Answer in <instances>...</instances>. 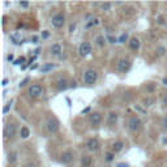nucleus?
<instances>
[{
  "instance_id": "f257e3e1",
  "label": "nucleus",
  "mask_w": 167,
  "mask_h": 167,
  "mask_svg": "<svg viewBox=\"0 0 167 167\" xmlns=\"http://www.w3.org/2000/svg\"><path fill=\"white\" fill-rule=\"evenodd\" d=\"M97 78H98V75L94 69H88L84 73V82L86 85H94L97 82Z\"/></svg>"
},
{
  "instance_id": "f03ea898",
  "label": "nucleus",
  "mask_w": 167,
  "mask_h": 167,
  "mask_svg": "<svg viewBox=\"0 0 167 167\" xmlns=\"http://www.w3.org/2000/svg\"><path fill=\"white\" fill-rule=\"evenodd\" d=\"M42 93H43V88L39 84H33L28 89V94L30 98H38V97L42 95Z\"/></svg>"
},
{
  "instance_id": "7ed1b4c3",
  "label": "nucleus",
  "mask_w": 167,
  "mask_h": 167,
  "mask_svg": "<svg viewBox=\"0 0 167 167\" xmlns=\"http://www.w3.org/2000/svg\"><path fill=\"white\" fill-rule=\"evenodd\" d=\"M64 23H65V17H64V14H63V13H56L55 16H52L51 25L54 26V28L60 29V28H63V26H64Z\"/></svg>"
},
{
  "instance_id": "20e7f679",
  "label": "nucleus",
  "mask_w": 167,
  "mask_h": 167,
  "mask_svg": "<svg viewBox=\"0 0 167 167\" xmlns=\"http://www.w3.org/2000/svg\"><path fill=\"white\" fill-rule=\"evenodd\" d=\"M141 127H142V121L140 120V117L132 116L129 120H128V128H129L130 130H133V132H137V130H140Z\"/></svg>"
},
{
  "instance_id": "39448f33",
  "label": "nucleus",
  "mask_w": 167,
  "mask_h": 167,
  "mask_svg": "<svg viewBox=\"0 0 167 167\" xmlns=\"http://www.w3.org/2000/svg\"><path fill=\"white\" fill-rule=\"evenodd\" d=\"M16 133H17V128H16V125L13 124V123H8V124L5 125V128H4L5 140H10V138H13L16 136Z\"/></svg>"
},
{
  "instance_id": "423d86ee",
  "label": "nucleus",
  "mask_w": 167,
  "mask_h": 167,
  "mask_svg": "<svg viewBox=\"0 0 167 167\" xmlns=\"http://www.w3.org/2000/svg\"><path fill=\"white\" fill-rule=\"evenodd\" d=\"M130 65H132V63H130L129 59H120L119 61H117L116 68H117V70H119L120 73H125V72L129 70Z\"/></svg>"
},
{
  "instance_id": "0eeeda50",
  "label": "nucleus",
  "mask_w": 167,
  "mask_h": 167,
  "mask_svg": "<svg viewBox=\"0 0 167 167\" xmlns=\"http://www.w3.org/2000/svg\"><path fill=\"white\" fill-rule=\"evenodd\" d=\"M78 54L82 57L90 55L91 54V44L89 43V42H82V43L80 44V47H78Z\"/></svg>"
},
{
  "instance_id": "6e6552de",
  "label": "nucleus",
  "mask_w": 167,
  "mask_h": 167,
  "mask_svg": "<svg viewBox=\"0 0 167 167\" xmlns=\"http://www.w3.org/2000/svg\"><path fill=\"white\" fill-rule=\"evenodd\" d=\"M46 127L50 133H56L57 130H59V121H57L56 119H54V117H51V119L47 120Z\"/></svg>"
},
{
  "instance_id": "1a4fd4ad",
  "label": "nucleus",
  "mask_w": 167,
  "mask_h": 167,
  "mask_svg": "<svg viewBox=\"0 0 167 167\" xmlns=\"http://www.w3.org/2000/svg\"><path fill=\"white\" fill-rule=\"evenodd\" d=\"M73 159H75V153L70 150L64 151V153L60 155V162H61L63 164H69Z\"/></svg>"
},
{
  "instance_id": "9d476101",
  "label": "nucleus",
  "mask_w": 167,
  "mask_h": 167,
  "mask_svg": "<svg viewBox=\"0 0 167 167\" xmlns=\"http://www.w3.org/2000/svg\"><path fill=\"white\" fill-rule=\"evenodd\" d=\"M86 146L90 151H97L99 149V141L97 138H89L88 142H86Z\"/></svg>"
},
{
  "instance_id": "9b49d317",
  "label": "nucleus",
  "mask_w": 167,
  "mask_h": 167,
  "mask_svg": "<svg viewBox=\"0 0 167 167\" xmlns=\"http://www.w3.org/2000/svg\"><path fill=\"white\" fill-rule=\"evenodd\" d=\"M89 120H90L91 125H98L102 123V115L99 112H94V114H90L89 116Z\"/></svg>"
},
{
  "instance_id": "f8f14e48",
  "label": "nucleus",
  "mask_w": 167,
  "mask_h": 167,
  "mask_svg": "<svg viewBox=\"0 0 167 167\" xmlns=\"http://www.w3.org/2000/svg\"><path fill=\"white\" fill-rule=\"evenodd\" d=\"M50 54H51L52 56H60V54H61V46H60L59 43L52 44L51 48H50Z\"/></svg>"
},
{
  "instance_id": "ddd939ff",
  "label": "nucleus",
  "mask_w": 167,
  "mask_h": 167,
  "mask_svg": "<svg viewBox=\"0 0 167 167\" xmlns=\"http://www.w3.org/2000/svg\"><path fill=\"white\" fill-rule=\"evenodd\" d=\"M123 148H124V142H123V141H115L111 146V150H112V153L116 154V153H119V151H121Z\"/></svg>"
},
{
  "instance_id": "4468645a",
  "label": "nucleus",
  "mask_w": 167,
  "mask_h": 167,
  "mask_svg": "<svg viewBox=\"0 0 167 167\" xmlns=\"http://www.w3.org/2000/svg\"><path fill=\"white\" fill-rule=\"evenodd\" d=\"M128 46H129L130 50H138L140 48V39L136 38V37L130 38L129 42H128Z\"/></svg>"
},
{
  "instance_id": "2eb2a0df",
  "label": "nucleus",
  "mask_w": 167,
  "mask_h": 167,
  "mask_svg": "<svg viewBox=\"0 0 167 167\" xmlns=\"http://www.w3.org/2000/svg\"><path fill=\"white\" fill-rule=\"evenodd\" d=\"M68 86L69 85H68V81L65 80V78H60V80L56 82V88H57V90H60V91L65 90Z\"/></svg>"
},
{
  "instance_id": "dca6fc26",
  "label": "nucleus",
  "mask_w": 167,
  "mask_h": 167,
  "mask_svg": "<svg viewBox=\"0 0 167 167\" xmlns=\"http://www.w3.org/2000/svg\"><path fill=\"white\" fill-rule=\"evenodd\" d=\"M55 68V64L54 63H46V64H43L41 67V72L42 73H48L50 70H52Z\"/></svg>"
},
{
  "instance_id": "f3484780",
  "label": "nucleus",
  "mask_w": 167,
  "mask_h": 167,
  "mask_svg": "<svg viewBox=\"0 0 167 167\" xmlns=\"http://www.w3.org/2000/svg\"><path fill=\"white\" fill-rule=\"evenodd\" d=\"M81 164H82V167H90L91 157L90 155H82V158H81Z\"/></svg>"
},
{
  "instance_id": "a211bd4d",
  "label": "nucleus",
  "mask_w": 167,
  "mask_h": 167,
  "mask_svg": "<svg viewBox=\"0 0 167 167\" xmlns=\"http://www.w3.org/2000/svg\"><path fill=\"white\" fill-rule=\"evenodd\" d=\"M20 136H21V138H28L29 136H30V130H29V128L28 127H22L21 128V130H20Z\"/></svg>"
},
{
  "instance_id": "6ab92c4d",
  "label": "nucleus",
  "mask_w": 167,
  "mask_h": 167,
  "mask_svg": "<svg viewBox=\"0 0 167 167\" xmlns=\"http://www.w3.org/2000/svg\"><path fill=\"white\" fill-rule=\"evenodd\" d=\"M16 161H17V153L16 151H10L9 154H8V162H9L10 164L16 163Z\"/></svg>"
},
{
  "instance_id": "aec40b11",
  "label": "nucleus",
  "mask_w": 167,
  "mask_h": 167,
  "mask_svg": "<svg viewBox=\"0 0 167 167\" xmlns=\"http://www.w3.org/2000/svg\"><path fill=\"white\" fill-rule=\"evenodd\" d=\"M108 124H115V123H116V120H117V114L116 112H110L108 114Z\"/></svg>"
},
{
  "instance_id": "412c9836",
  "label": "nucleus",
  "mask_w": 167,
  "mask_h": 167,
  "mask_svg": "<svg viewBox=\"0 0 167 167\" xmlns=\"http://www.w3.org/2000/svg\"><path fill=\"white\" fill-rule=\"evenodd\" d=\"M106 41L107 39L104 38V37H102V35H98L95 38V43H97V46H99V47H103L104 44H106Z\"/></svg>"
},
{
  "instance_id": "4be33fe9",
  "label": "nucleus",
  "mask_w": 167,
  "mask_h": 167,
  "mask_svg": "<svg viewBox=\"0 0 167 167\" xmlns=\"http://www.w3.org/2000/svg\"><path fill=\"white\" fill-rule=\"evenodd\" d=\"M115 159V153H112V151H107L106 155H104V161L106 162H112Z\"/></svg>"
},
{
  "instance_id": "5701e85b",
  "label": "nucleus",
  "mask_w": 167,
  "mask_h": 167,
  "mask_svg": "<svg viewBox=\"0 0 167 167\" xmlns=\"http://www.w3.org/2000/svg\"><path fill=\"white\" fill-rule=\"evenodd\" d=\"M12 104H13V101H9V102H8V103L5 104V107H4V108H3V114H4V115H7L8 112H9V110L12 108Z\"/></svg>"
},
{
  "instance_id": "b1692460",
  "label": "nucleus",
  "mask_w": 167,
  "mask_h": 167,
  "mask_svg": "<svg viewBox=\"0 0 167 167\" xmlns=\"http://www.w3.org/2000/svg\"><path fill=\"white\" fill-rule=\"evenodd\" d=\"M117 41H119V43H125V42L128 41V34L127 33H123L121 35L117 38Z\"/></svg>"
},
{
  "instance_id": "393cba45",
  "label": "nucleus",
  "mask_w": 167,
  "mask_h": 167,
  "mask_svg": "<svg viewBox=\"0 0 167 167\" xmlns=\"http://www.w3.org/2000/svg\"><path fill=\"white\" fill-rule=\"evenodd\" d=\"M164 52H166V48H164V47H158V48H157V55H158V56H163L164 55Z\"/></svg>"
},
{
  "instance_id": "a878e982",
  "label": "nucleus",
  "mask_w": 167,
  "mask_h": 167,
  "mask_svg": "<svg viewBox=\"0 0 167 167\" xmlns=\"http://www.w3.org/2000/svg\"><path fill=\"white\" fill-rule=\"evenodd\" d=\"M106 39L110 42V43H116V42H119V41H117V38H115V37H112V35H107Z\"/></svg>"
},
{
  "instance_id": "bb28decb",
  "label": "nucleus",
  "mask_w": 167,
  "mask_h": 167,
  "mask_svg": "<svg viewBox=\"0 0 167 167\" xmlns=\"http://www.w3.org/2000/svg\"><path fill=\"white\" fill-rule=\"evenodd\" d=\"M22 63H25V57H20V59L14 60V61H13V65H20V64H22Z\"/></svg>"
},
{
  "instance_id": "cd10ccee",
  "label": "nucleus",
  "mask_w": 167,
  "mask_h": 167,
  "mask_svg": "<svg viewBox=\"0 0 167 167\" xmlns=\"http://www.w3.org/2000/svg\"><path fill=\"white\" fill-rule=\"evenodd\" d=\"M29 81H30V78H29V77L23 78V80H22V81H21V82H20V85H18V86H20V88H23V86H25L26 84L29 82Z\"/></svg>"
},
{
  "instance_id": "c85d7f7f",
  "label": "nucleus",
  "mask_w": 167,
  "mask_h": 167,
  "mask_svg": "<svg viewBox=\"0 0 167 167\" xmlns=\"http://www.w3.org/2000/svg\"><path fill=\"white\" fill-rule=\"evenodd\" d=\"M101 8H102L103 10H108L110 8H111V4H110V3H106V4H102V5H101Z\"/></svg>"
},
{
  "instance_id": "c756f323",
  "label": "nucleus",
  "mask_w": 167,
  "mask_h": 167,
  "mask_svg": "<svg viewBox=\"0 0 167 167\" xmlns=\"http://www.w3.org/2000/svg\"><path fill=\"white\" fill-rule=\"evenodd\" d=\"M18 4H20L21 7H23V8H28L29 5H30V4H29V3H28V1H20V3H18Z\"/></svg>"
},
{
  "instance_id": "7c9ffc66",
  "label": "nucleus",
  "mask_w": 167,
  "mask_h": 167,
  "mask_svg": "<svg viewBox=\"0 0 167 167\" xmlns=\"http://www.w3.org/2000/svg\"><path fill=\"white\" fill-rule=\"evenodd\" d=\"M116 167H129V164H128V163H124V162H121V163H117Z\"/></svg>"
},
{
  "instance_id": "2f4dec72",
  "label": "nucleus",
  "mask_w": 167,
  "mask_h": 167,
  "mask_svg": "<svg viewBox=\"0 0 167 167\" xmlns=\"http://www.w3.org/2000/svg\"><path fill=\"white\" fill-rule=\"evenodd\" d=\"M13 59H14V56H13L12 54H9V55H8V56H7V60H8V61H10V63L13 61Z\"/></svg>"
},
{
  "instance_id": "473e14b6",
  "label": "nucleus",
  "mask_w": 167,
  "mask_h": 167,
  "mask_svg": "<svg viewBox=\"0 0 167 167\" xmlns=\"http://www.w3.org/2000/svg\"><path fill=\"white\" fill-rule=\"evenodd\" d=\"M75 29H76V23H72V25L69 26V33H73V31H75Z\"/></svg>"
},
{
  "instance_id": "72a5a7b5",
  "label": "nucleus",
  "mask_w": 167,
  "mask_h": 167,
  "mask_svg": "<svg viewBox=\"0 0 167 167\" xmlns=\"http://www.w3.org/2000/svg\"><path fill=\"white\" fill-rule=\"evenodd\" d=\"M163 128H164V129H167V116L163 119Z\"/></svg>"
},
{
  "instance_id": "f704fd0d",
  "label": "nucleus",
  "mask_w": 167,
  "mask_h": 167,
  "mask_svg": "<svg viewBox=\"0 0 167 167\" xmlns=\"http://www.w3.org/2000/svg\"><path fill=\"white\" fill-rule=\"evenodd\" d=\"M8 82H9V81H8V78H4V80H3V82H1V85L3 86H7Z\"/></svg>"
},
{
  "instance_id": "c9c22d12",
  "label": "nucleus",
  "mask_w": 167,
  "mask_h": 167,
  "mask_svg": "<svg viewBox=\"0 0 167 167\" xmlns=\"http://www.w3.org/2000/svg\"><path fill=\"white\" fill-rule=\"evenodd\" d=\"M31 42H33V43H38V37L34 35L33 38H31Z\"/></svg>"
},
{
  "instance_id": "e433bc0d",
  "label": "nucleus",
  "mask_w": 167,
  "mask_h": 167,
  "mask_svg": "<svg viewBox=\"0 0 167 167\" xmlns=\"http://www.w3.org/2000/svg\"><path fill=\"white\" fill-rule=\"evenodd\" d=\"M89 111H90V106H88L85 110H82V114H88Z\"/></svg>"
},
{
  "instance_id": "4c0bfd02",
  "label": "nucleus",
  "mask_w": 167,
  "mask_h": 167,
  "mask_svg": "<svg viewBox=\"0 0 167 167\" xmlns=\"http://www.w3.org/2000/svg\"><path fill=\"white\" fill-rule=\"evenodd\" d=\"M163 106H164V107H167V95H164V97H163Z\"/></svg>"
},
{
  "instance_id": "58836bf2",
  "label": "nucleus",
  "mask_w": 167,
  "mask_h": 167,
  "mask_svg": "<svg viewBox=\"0 0 167 167\" xmlns=\"http://www.w3.org/2000/svg\"><path fill=\"white\" fill-rule=\"evenodd\" d=\"M47 37H48V31L44 30V33H43V38H47Z\"/></svg>"
},
{
  "instance_id": "ea45409f",
  "label": "nucleus",
  "mask_w": 167,
  "mask_h": 167,
  "mask_svg": "<svg viewBox=\"0 0 167 167\" xmlns=\"http://www.w3.org/2000/svg\"><path fill=\"white\" fill-rule=\"evenodd\" d=\"M5 23H7V17L4 16V17H3V25H5Z\"/></svg>"
},
{
  "instance_id": "a19ab883",
  "label": "nucleus",
  "mask_w": 167,
  "mask_h": 167,
  "mask_svg": "<svg viewBox=\"0 0 167 167\" xmlns=\"http://www.w3.org/2000/svg\"><path fill=\"white\" fill-rule=\"evenodd\" d=\"M26 167H35V164H33V163H28V164H26Z\"/></svg>"
},
{
  "instance_id": "79ce46f5",
  "label": "nucleus",
  "mask_w": 167,
  "mask_h": 167,
  "mask_svg": "<svg viewBox=\"0 0 167 167\" xmlns=\"http://www.w3.org/2000/svg\"><path fill=\"white\" fill-rule=\"evenodd\" d=\"M163 85H166V86H167V77H164V78H163Z\"/></svg>"
},
{
  "instance_id": "37998d69",
  "label": "nucleus",
  "mask_w": 167,
  "mask_h": 167,
  "mask_svg": "<svg viewBox=\"0 0 167 167\" xmlns=\"http://www.w3.org/2000/svg\"><path fill=\"white\" fill-rule=\"evenodd\" d=\"M37 68H38V65H37V64H34L33 67H31V69H37Z\"/></svg>"
}]
</instances>
